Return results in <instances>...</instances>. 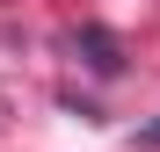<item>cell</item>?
<instances>
[{
	"mask_svg": "<svg viewBox=\"0 0 160 152\" xmlns=\"http://www.w3.org/2000/svg\"><path fill=\"white\" fill-rule=\"evenodd\" d=\"M138 145H146V152H153V145H160V123H146V131H138Z\"/></svg>",
	"mask_w": 160,
	"mask_h": 152,
	"instance_id": "7a4b0ae2",
	"label": "cell"
},
{
	"mask_svg": "<svg viewBox=\"0 0 160 152\" xmlns=\"http://www.w3.org/2000/svg\"><path fill=\"white\" fill-rule=\"evenodd\" d=\"M80 44H88V65H95V72H117V44H109V36H95V29H88Z\"/></svg>",
	"mask_w": 160,
	"mask_h": 152,
	"instance_id": "6da1fadb",
	"label": "cell"
}]
</instances>
